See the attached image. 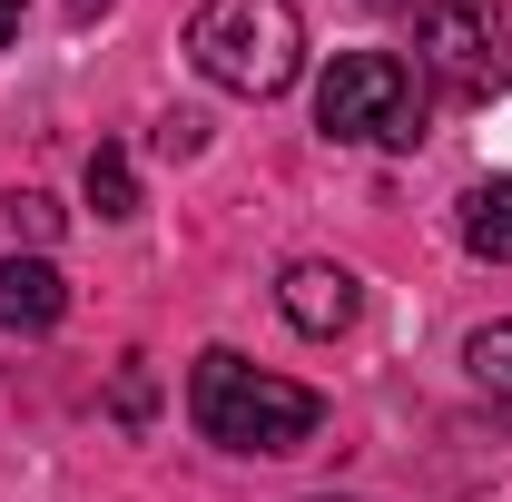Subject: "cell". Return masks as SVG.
I'll use <instances>...</instances> for the list:
<instances>
[{
	"mask_svg": "<svg viewBox=\"0 0 512 502\" xmlns=\"http://www.w3.org/2000/svg\"><path fill=\"white\" fill-rule=\"evenodd\" d=\"M188 414L197 434L217 443V453H306V443L325 434V394L296 375H266V365H247V355H227V345H207L188 365Z\"/></svg>",
	"mask_w": 512,
	"mask_h": 502,
	"instance_id": "cell-1",
	"label": "cell"
},
{
	"mask_svg": "<svg viewBox=\"0 0 512 502\" xmlns=\"http://www.w3.org/2000/svg\"><path fill=\"white\" fill-rule=\"evenodd\" d=\"M188 60L237 99H276L306 69V20L296 0H207L188 20Z\"/></svg>",
	"mask_w": 512,
	"mask_h": 502,
	"instance_id": "cell-2",
	"label": "cell"
},
{
	"mask_svg": "<svg viewBox=\"0 0 512 502\" xmlns=\"http://www.w3.org/2000/svg\"><path fill=\"white\" fill-rule=\"evenodd\" d=\"M316 128L335 148H414L424 138V79L394 50H345L316 79Z\"/></svg>",
	"mask_w": 512,
	"mask_h": 502,
	"instance_id": "cell-3",
	"label": "cell"
},
{
	"mask_svg": "<svg viewBox=\"0 0 512 502\" xmlns=\"http://www.w3.org/2000/svg\"><path fill=\"white\" fill-rule=\"evenodd\" d=\"M414 50L434 79H453L463 99L503 89V0H424L414 10Z\"/></svg>",
	"mask_w": 512,
	"mask_h": 502,
	"instance_id": "cell-4",
	"label": "cell"
},
{
	"mask_svg": "<svg viewBox=\"0 0 512 502\" xmlns=\"http://www.w3.org/2000/svg\"><path fill=\"white\" fill-rule=\"evenodd\" d=\"M276 315L325 345V335H345V325L365 315V286H355V266H335V256H296V266L276 276Z\"/></svg>",
	"mask_w": 512,
	"mask_h": 502,
	"instance_id": "cell-5",
	"label": "cell"
},
{
	"mask_svg": "<svg viewBox=\"0 0 512 502\" xmlns=\"http://www.w3.org/2000/svg\"><path fill=\"white\" fill-rule=\"evenodd\" d=\"M60 315H69V286L50 256H10L0 266V335H50Z\"/></svg>",
	"mask_w": 512,
	"mask_h": 502,
	"instance_id": "cell-6",
	"label": "cell"
},
{
	"mask_svg": "<svg viewBox=\"0 0 512 502\" xmlns=\"http://www.w3.org/2000/svg\"><path fill=\"white\" fill-rule=\"evenodd\" d=\"M463 247L483 256V266H512V178L463 188Z\"/></svg>",
	"mask_w": 512,
	"mask_h": 502,
	"instance_id": "cell-7",
	"label": "cell"
},
{
	"mask_svg": "<svg viewBox=\"0 0 512 502\" xmlns=\"http://www.w3.org/2000/svg\"><path fill=\"white\" fill-rule=\"evenodd\" d=\"M89 207L99 217H138V168L119 148H89Z\"/></svg>",
	"mask_w": 512,
	"mask_h": 502,
	"instance_id": "cell-8",
	"label": "cell"
},
{
	"mask_svg": "<svg viewBox=\"0 0 512 502\" xmlns=\"http://www.w3.org/2000/svg\"><path fill=\"white\" fill-rule=\"evenodd\" d=\"M463 365H473L483 394H503V404H512V315H503V325H483V335L463 345Z\"/></svg>",
	"mask_w": 512,
	"mask_h": 502,
	"instance_id": "cell-9",
	"label": "cell"
},
{
	"mask_svg": "<svg viewBox=\"0 0 512 502\" xmlns=\"http://www.w3.org/2000/svg\"><path fill=\"white\" fill-rule=\"evenodd\" d=\"M10 227H20V237H60V207H50L40 188H20L10 197Z\"/></svg>",
	"mask_w": 512,
	"mask_h": 502,
	"instance_id": "cell-10",
	"label": "cell"
},
{
	"mask_svg": "<svg viewBox=\"0 0 512 502\" xmlns=\"http://www.w3.org/2000/svg\"><path fill=\"white\" fill-rule=\"evenodd\" d=\"M20 10H30V0H0V50L20 40Z\"/></svg>",
	"mask_w": 512,
	"mask_h": 502,
	"instance_id": "cell-11",
	"label": "cell"
},
{
	"mask_svg": "<svg viewBox=\"0 0 512 502\" xmlns=\"http://www.w3.org/2000/svg\"><path fill=\"white\" fill-rule=\"evenodd\" d=\"M325 502H335V493H325Z\"/></svg>",
	"mask_w": 512,
	"mask_h": 502,
	"instance_id": "cell-12",
	"label": "cell"
}]
</instances>
